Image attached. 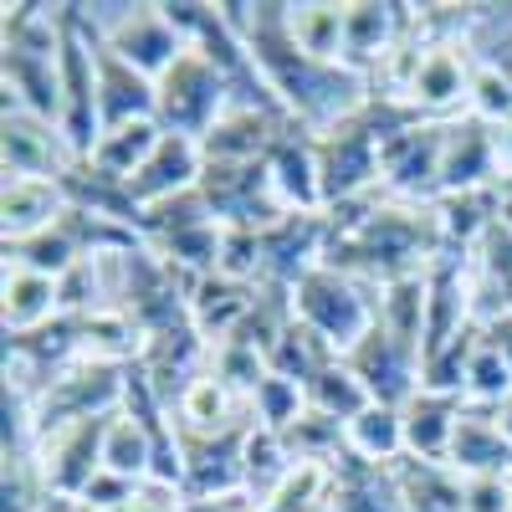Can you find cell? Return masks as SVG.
Segmentation results:
<instances>
[{
	"mask_svg": "<svg viewBox=\"0 0 512 512\" xmlns=\"http://www.w3.org/2000/svg\"><path fill=\"white\" fill-rule=\"evenodd\" d=\"M154 93H159V128L164 134H185V139H205L210 128L226 118V108L236 103V82L226 77V67L210 57L205 47H190L169 62L154 77Z\"/></svg>",
	"mask_w": 512,
	"mask_h": 512,
	"instance_id": "6da1fadb",
	"label": "cell"
},
{
	"mask_svg": "<svg viewBox=\"0 0 512 512\" xmlns=\"http://www.w3.org/2000/svg\"><path fill=\"white\" fill-rule=\"evenodd\" d=\"M374 297H364V287H359V277H349V272H338V267H313L303 282L292 287V313H297V323H308L323 344L344 359L359 338L374 328Z\"/></svg>",
	"mask_w": 512,
	"mask_h": 512,
	"instance_id": "7a4b0ae2",
	"label": "cell"
},
{
	"mask_svg": "<svg viewBox=\"0 0 512 512\" xmlns=\"http://www.w3.org/2000/svg\"><path fill=\"white\" fill-rule=\"evenodd\" d=\"M108 420H113V415L67 420V425H52V431L36 436L31 461H36V477L47 482L52 497L77 502L82 487H88V482L103 472V436H108Z\"/></svg>",
	"mask_w": 512,
	"mask_h": 512,
	"instance_id": "3957f363",
	"label": "cell"
},
{
	"mask_svg": "<svg viewBox=\"0 0 512 512\" xmlns=\"http://www.w3.org/2000/svg\"><path fill=\"white\" fill-rule=\"evenodd\" d=\"M98 36H103L108 52H118L128 67H139L144 77H159L190 47V36L175 26L169 6H154V0H144V6H118V16H108L98 26Z\"/></svg>",
	"mask_w": 512,
	"mask_h": 512,
	"instance_id": "277c9868",
	"label": "cell"
},
{
	"mask_svg": "<svg viewBox=\"0 0 512 512\" xmlns=\"http://www.w3.org/2000/svg\"><path fill=\"white\" fill-rule=\"evenodd\" d=\"M472 52L466 41H420V62H415V77L400 98V108H410L415 118H456V108H466V93H472Z\"/></svg>",
	"mask_w": 512,
	"mask_h": 512,
	"instance_id": "5b68a950",
	"label": "cell"
},
{
	"mask_svg": "<svg viewBox=\"0 0 512 512\" xmlns=\"http://www.w3.org/2000/svg\"><path fill=\"white\" fill-rule=\"evenodd\" d=\"M441 144H446V123H436V118L405 123L400 134L379 149V185L395 200L441 195Z\"/></svg>",
	"mask_w": 512,
	"mask_h": 512,
	"instance_id": "8992f818",
	"label": "cell"
},
{
	"mask_svg": "<svg viewBox=\"0 0 512 512\" xmlns=\"http://www.w3.org/2000/svg\"><path fill=\"white\" fill-rule=\"evenodd\" d=\"M502 180L497 164V134L492 123L456 113L446 118V144H441V200L446 195H472V190H492Z\"/></svg>",
	"mask_w": 512,
	"mask_h": 512,
	"instance_id": "52a82bcc",
	"label": "cell"
},
{
	"mask_svg": "<svg viewBox=\"0 0 512 512\" xmlns=\"http://www.w3.org/2000/svg\"><path fill=\"white\" fill-rule=\"evenodd\" d=\"M77 164L62 128L6 103V180H62Z\"/></svg>",
	"mask_w": 512,
	"mask_h": 512,
	"instance_id": "ba28073f",
	"label": "cell"
},
{
	"mask_svg": "<svg viewBox=\"0 0 512 512\" xmlns=\"http://www.w3.org/2000/svg\"><path fill=\"white\" fill-rule=\"evenodd\" d=\"M200 175H205L200 139L164 134V139H159V149L144 159V169H139V175L128 180L123 190H128V200L139 205V216H144L149 205H159V200H175V195L195 190V185H200Z\"/></svg>",
	"mask_w": 512,
	"mask_h": 512,
	"instance_id": "9c48e42d",
	"label": "cell"
},
{
	"mask_svg": "<svg viewBox=\"0 0 512 512\" xmlns=\"http://www.w3.org/2000/svg\"><path fill=\"white\" fill-rule=\"evenodd\" d=\"M410 31V6L384 0H349L344 6V67L374 77V67L395 52V41Z\"/></svg>",
	"mask_w": 512,
	"mask_h": 512,
	"instance_id": "30bf717a",
	"label": "cell"
},
{
	"mask_svg": "<svg viewBox=\"0 0 512 512\" xmlns=\"http://www.w3.org/2000/svg\"><path fill=\"white\" fill-rule=\"evenodd\" d=\"M461 410H466V400H461V395L425 390V384H420V390L400 405V425H405V456H415V461H446Z\"/></svg>",
	"mask_w": 512,
	"mask_h": 512,
	"instance_id": "8fae6325",
	"label": "cell"
},
{
	"mask_svg": "<svg viewBox=\"0 0 512 512\" xmlns=\"http://www.w3.org/2000/svg\"><path fill=\"white\" fill-rule=\"evenodd\" d=\"M446 466H456L461 477H512V441L502 436L492 410H461Z\"/></svg>",
	"mask_w": 512,
	"mask_h": 512,
	"instance_id": "7c38bea8",
	"label": "cell"
},
{
	"mask_svg": "<svg viewBox=\"0 0 512 512\" xmlns=\"http://www.w3.org/2000/svg\"><path fill=\"white\" fill-rule=\"evenodd\" d=\"M154 108H159L154 77H144L139 67H128L118 52L103 47V36H98V118H103V128L154 118Z\"/></svg>",
	"mask_w": 512,
	"mask_h": 512,
	"instance_id": "4fadbf2b",
	"label": "cell"
},
{
	"mask_svg": "<svg viewBox=\"0 0 512 512\" xmlns=\"http://www.w3.org/2000/svg\"><path fill=\"white\" fill-rule=\"evenodd\" d=\"M256 292H262V282H236V277H221V272H210V277H195L190 282V323L200 338H231L241 328V318L251 313L256 303Z\"/></svg>",
	"mask_w": 512,
	"mask_h": 512,
	"instance_id": "5bb4252c",
	"label": "cell"
},
{
	"mask_svg": "<svg viewBox=\"0 0 512 512\" xmlns=\"http://www.w3.org/2000/svg\"><path fill=\"white\" fill-rule=\"evenodd\" d=\"M349 456V451H344ZM328 512H405L400 487H395V466H369L359 456H349L338 472L328 477Z\"/></svg>",
	"mask_w": 512,
	"mask_h": 512,
	"instance_id": "9a60e30c",
	"label": "cell"
},
{
	"mask_svg": "<svg viewBox=\"0 0 512 512\" xmlns=\"http://www.w3.org/2000/svg\"><path fill=\"white\" fill-rule=\"evenodd\" d=\"M159 139H164V128H159V118H139V123H118V128H103L98 134V144H93V154L82 159L93 169V175H103V180H113V185H128L144 169V159L159 149Z\"/></svg>",
	"mask_w": 512,
	"mask_h": 512,
	"instance_id": "2e32d148",
	"label": "cell"
},
{
	"mask_svg": "<svg viewBox=\"0 0 512 512\" xmlns=\"http://www.w3.org/2000/svg\"><path fill=\"white\" fill-rule=\"evenodd\" d=\"M67 210V190L62 180H6V195H0V221H6V246L26 241L36 231H47L62 221Z\"/></svg>",
	"mask_w": 512,
	"mask_h": 512,
	"instance_id": "e0dca14e",
	"label": "cell"
},
{
	"mask_svg": "<svg viewBox=\"0 0 512 512\" xmlns=\"http://www.w3.org/2000/svg\"><path fill=\"white\" fill-rule=\"evenodd\" d=\"M395 487H400L405 512H466V477L446 461L405 456L395 466Z\"/></svg>",
	"mask_w": 512,
	"mask_h": 512,
	"instance_id": "ac0fdd59",
	"label": "cell"
},
{
	"mask_svg": "<svg viewBox=\"0 0 512 512\" xmlns=\"http://www.w3.org/2000/svg\"><path fill=\"white\" fill-rule=\"evenodd\" d=\"M6 338H26L36 328H47L52 318H62V292H57V277H41V272H26V267H6Z\"/></svg>",
	"mask_w": 512,
	"mask_h": 512,
	"instance_id": "d6986e66",
	"label": "cell"
},
{
	"mask_svg": "<svg viewBox=\"0 0 512 512\" xmlns=\"http://www.w3.org/2000/svg\"><path fill=\"white\" fill-rule=\"evenodd\" d=\"M344 451L369 461V466H400L405 461V425H400V405H369L364 415H354L344 425Z\"/></svg>",
	"mask_w": 512,
	"mask_h": 512,
	"instance_id": "ffe728a7",
	"label": "cell"
},
{
	"mask_svg": "<svg viewBox=\"0 0 512 512\" xmlns=\"http://www.w3.org/2000/svg\"><path fill=\"white\" fill-rule=\"evenodd\" d=\"M287 36H292L308 57L344 67V6H333V0L287 6Z\"/></svg>",
	"mask_w": 512,
	"mask_h": 512,
	"instance_id": "44dd1931",
	"label": "cell"
},
{
	"mask_svg": "<svg viewBox=\"0 0 512 512\" xmlns=\"http://www.w3.org/2000/svg\"><path fill=\"white\" fill-rule=\"evenodd\" d=\"M308 410H318V415H328V420H338V425H349L354 415H364L369 405H374V395L359 384V374L344 364V359H333L328 369H318L313 379H308Z\"/></svg>",
	"mask_w": 512,
	"mask_h": 512,
	"instance_id": "7402d4cb",
	"label": "cell"
},
{
	"mask_svg": "<svg viewBox=\"0 0 512 512\" xmlns=\"http://www.w3.org/2000/svg\"><path fill=\"white\" fill-rule=\"evenodd\" d=\"M466 405L472 410H497L507 395H512V369L502 364V354L487 344H477V354H472V364H466Z\"/></svg>",
	"mask_w": 512,
	"mask_h": 512,
	"instance_id": "603a6c76",
	"label": "cell"
},
{
	"mask_svg": "<svg viewBox=\"0 0 512 512\" xmlns=\"http://www.w3.org/2000/svg\"><path fill=\"white\" fill-rule=\"evenodd\" d=\"M466 113L497 128V123L512 113V67H502V62H477L472 93H466Z\"/></svg>",
	"mask_w": 512,
	"mask_h": 512,
	"instance_id": "cb8c5ba5",
	"label": "cell"
},
{
	"mask_svg": "<svg viewBox=\"0 0 512 512\" xmlns=\"http://www.w3.org/2000/svg\"><path fill=\"white\" fill-rule=\"evenodd\" d=\"M134 492H139V482H128L118 472H98L88 487H82L77 502L88 512H134Z\"/></svg>",
	"mask_w": 512,
	"mask_h": 512,
	"instance_id": "d4e9b609",
	"label": "cell"
},
{
	"mask_svg": "<svg viewBox=\"0 0 512 512\" xmlns=\"http://www.w3.org/2000/svg\"><path fill=\"white\" fill-rule=\"evenodd\" d=\"M466 512H512V477H466Z\"/></svg>",
	"mask_w": 512,
	"mask_h": 512,
	"instance_id": "484cf974",
	"label": "cell"
},
{
	"mask_svg": "<svg viewBox=\"0 0 512 512\" xmlns=\"http://www.w3.org/2000/svg\"><path fill=\"white\" fill-rule=\"evenodd\" d=\"M482 338H487V344L502 354V364L512 369V308H507V313H497L492 323H482Z\"/></svg>",
	"mask_w": 512,
	"mask_h": 512,
	"instance_id": "4316f807",
	"label": "cell"
},
{
	"mask_svg": "<svg viewBox=\"0 0 512 512\" xmlns=\"http://www.w3.org/2000/svg\"><path fill=\"white\" fill-rule=\"evenodd\" d=\"M492 134H497V164H502V180H507V175H512V113L492 128ZM502 180H497V185H502Z\"/></svg>",
	"mask_w": 512,
	"mask_h": 512,
	"instance_id": "83f0119b",
	"label": "cell"
},
{
	"mask_svg": "<svg viewBox=\"0 0 512 512\" xmlns=\"http://www.w3.org/2000/svg\"><path fill=\"white\" fill-rule=\"evenodd\" d=\"M492 415H497V425H502V436L512 441V395H507V400H502V405H497Z\"/></svg>",
	"mask_w": 512,
	"mask_h": 512,
	"instance_id": "f1b7e54d",
	"label": "cell"
},
{
	"mask_svg": "<svg viewBox=\"0 0 512 512\" xmlns=\"http://www.w3.org/2000/svg\"><path fill=\"white\" fill-rule=\"evenodd\" d=\"M502 216H507V221H512V200H502Z\"/></svg>",
	"mask_w": 512,
	"mask_h": 512,
	"instance_id": "f546056e",
	"label": "cell"
}]
</instances>
